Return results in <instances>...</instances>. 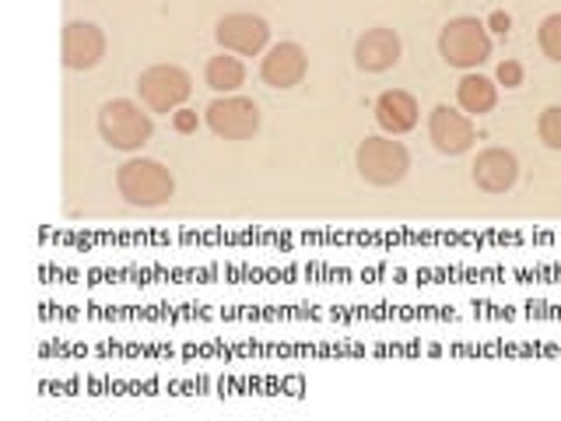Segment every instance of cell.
I'll return each instance as SVG.
<instances>
[{
    "label": "cell",
    "instance_id": "6",
    "mask_svg": "<svg viewBox=\"0 0 561 421\" xmlns=\"http://www.w3.org/2000/svg\"><path fill=\"white\" fill-rule=\"evenodd\" d=\"M207 127L225 140H245L260 130V105L245 95H225L207 105Z\"/></svg>",
    "mask_w": 561,
    "mask_h": 421
},
{
    "label": "cell",
    "instance_id": "18",
    "mask_svg": "<svg viewBox=\"0 0 561 421\" xmlns=\"http://www.w3.org/2000/svg\"><path fill=\"white\" fill-rule=\"evenodd\" d=\"M499 81L505 88H519L523 84V64L519 60H502L499 64Z\"/></svg>",
    "mask_w": 561,
    "mask_h": 421
},
{
    "label": "cell",
    "instance_id": "17",
    "mask_svg": "<svg viewBox=\"0 0 561 421\" xmlns=\"http://www.w3.org/2000/svg\"><path fill=\"white\" fill-rule=\"evenodd\" d=\"M537 137L543 140V148L561 151V105H548L537 120Z\"/></svg>",
    "mask_w": 561,
    "mask_h": 421
},
{
    "label": "cell",
    "instance_id": "1",
    "mask_svg": "<svg viewBox=\"0 0 561 421\" xmlns=\"http://www.w3.org/2000/svg\"><path fill=\"white\" fill-rule=\"evenodd\" d=\"M116 190L134 207H162L175 193V180L154 158H130L116 169Z\"/></svg>",
    "mask_w": 561,
    "mask_h": 421
},
{
    "label": "cell",
    "instance_id": "16",
    "mask_svg": "<svg viewBox=\"0 0 561 421\" xmlns=\"http://www.w3.org/2000/svg\"><path fill=\"white\" fill-rule=\"evenodd\" d=\"M537 43L543 49V57L561 64V11L558 14H548L540 22V32H537Z\"/></svg>",
    "mask_w": 561,
    "mask_h": 421
},
{
    "label": "cell",
    "instance_id": "5",
    "mask_svg": "<svg viewBox=\"0 0 561 421\" xmlns=\"http://www.w3.org/2000/svg\"><path fill=\"white\" fill-rule=\"evenodd\" d=\"M193 81L183 67L175 64H154L137 78V95L151 113H175L190 99Z\"/></svg>",
    "mask_w": 561,
    "mask_h": 421
},
{
    "label": "cell",
    "instance_id": "8",
    "mask_svg": "<svg viewBox=\"0 0 561 421\" xmlns=\"http://www.w3.org/2000/svg\"><path fill=\"white\" fill-rule=\"evenodd\" d=\"M428 137L443 155H463L473 148L478 130H473V120L467 113H456L453 105L438 102L428 116Z\"/></svg>",
    "mask_w": 561,
    "mask_h": 421
},
{
    "label": "cell",
    "instance_id": "3",
    "mask_svg": "<svg viewBox=\"0 0 561 421\" xmlns=\"http://www.w3.org/2000/svg\"><path fill=\"white\" fill-rule=\"evenodd\" d=\"M438 53L449 67L473 70L491 57V35L488 25H481L478 18H453L438 32Z\"/></svg>",
    "mask_w": 561,
    "mask_h": 421
},
{
    "label": "cell",
    "instance_id": "19",
    "mask_svg": "<svg viewBox=\"0 0 561 421\" xmlns=\"http://www.w3.org/2000/svg\"><path fill=\"white\" fill-rule=\"evenodd\" d=\"M172 127L180 130V134H193V130H197V113L175 110V113H172Z\"/></svg>",
    "mask_w": 561,
    "mask_h": 421
},
{
    "label": "cell",
    "instance_id": "9",
    "mask_svg": "<svg viewBox=\"0 0 561 421\" xmlns=\"http://www.w3.org/2000/svg\"><path fill=\"white\" fill-rule=\"evenodd\" d=\"M400 53H403V43L393 29H368L355 43V64L368 70V75H382V70L400 64Z\"/></svg>",
    "mask_w": 561,
    "mask_h": 421
},
{
    "label": "cell",
    "instance_id": "15",
    "mask_svg": "<svg viewBox=\"0 0 561 421\" xmlns=\"http://www.w3.org/2000/svg\"><path fill=\"white\" fill-rule=\"evenodd\" d=\"M204 78H207L210 88H215V92L232 95V92H239L242 81H245V67H242L239 57H228V53H221V57H210L207 60Z\"/></svg>",
    "mask_w": 561,
    "mask_h": 421
},
{
    "label": "cell",
    "instance_id": "14",
    "mask_svg": "<svg viewBox=\"0 0 561 421\" xmlns=\"http://www.w3.org/2000/svg\"><path fill=\"white\" fill-rule=\"evenodd\" d=\"M456 102H460V110L467 116H484L495 110V102H499V84L484 78V75H463L460 84H456Z\"/></svg>",
    "mask_w": 561,
    "mask_h": 421
},
{
    "label": "cell",
    "instance_id": "13",
    "mask_svg": "<svg viewBox=\"0 0 561 421\" xmlns=\"http://www.w3.org/2000/svg\"><path fill=\"white\" fill-rule=\"evenodd\" d=\"M376 123L386 130V134H408L417 127V102L411 92H400V88H393V92H382L379 102H376Z\"/></svg>",
    "mask_w": 561,
    "mask_h": 421
},
{
    "label": "cell",
    "instance_id": "10",
    "mask_svg": "<svg viewBox=\"0 0 561 421\" xmlns=\"http://www.w3.org/2000/svg\"><path fill=\"white\" fill-rule=\"evenodd\" d=\"M309 70V57L298 43H277L267 49V57L260 64V78L271 88H295L306 78Z\"/></svg>",
    "mask_w": 561,
    "mask_h": 421
},
{
    "label": "cell",
    "instance_id": "11",
    "mask_svg": "<svg viewBox=\"0 0 561 421\" xmlns=\"http://www.w3.org/2000/svg\"><path fill=\"white\" fill-rule=\"evenodd\" d=\"M519 180V162L505 148H484L473 158V183L484 193H508Z\"/></svg>",
    "mask_w": 561,
    "mask_h": 421
},
{
    "label": "cell",
    "instance_id": "4",
    "mask_svg": "<svg viewBox=\"0 0 561 421\" xmlns=\"http://www.w3.org/2000/svg\"><path fill=\"white\" fill-rule=\"evenodd\" d=\"M355 166L362 172L365 183L373 186H397L411 169V155L408 148L393 137H365L358 145Z\"/></svg>",
    "mask_w": 561,
    "mask_h": 421
},
{
    "label": "cell",
    "instance_id": "2",
    "mask_svg": "<svg viewBox=\"0 0 561 421\" xmlns=\"http://www.w3.org/2000/svg\"><path fill=\"white\" fill-rule=\"evenodd\" d=\"M151 130V113H145L130 99H113L99 110V134L116 151H137L140 145H148Z\"/></svg>",
    "mask_w": 561,
    "mask_h": 421
},
{
    "label": "cell",
    "instance_id": "12",
    "mask_svg": "<svg viewBox=\"0 0 561 421\" xmlns=\"http://www.w3.org/2000/svg\"><path fill=\"white\" fill-rule=\"evenodd\" d=\"M105 57V35L92 22H70L64 29V64L70 70H92Z\"/></svg>",
    "mask_w": 561,
    "mask_h": 421
},
{
    "label": "cell",
    "instance_id": "7",
    "mask_svg": "<svg viewBox=\"0 0 561 421\" xmlns=\"http://www.w3.org/2000/svg\"><path fill=\"white\" fill-rule=\"evenodd\" d=\"M215 39L228 49V53H239V57H256V53L267 49L271 43V29L263 22L260 14H225L218 29H215Z\"/></svg>",
    "mask_w": 561,
    "mask_h": 421
},
{
    "label": "cell",
    "instance_id": "20",
    "mask_svg": "<svg viewBox=\"0 0 561 421\" xmlns=\"http://www.w3.org/2000/svg\"><path fill=\"white\" fill-rule=\"evenodd\" d=\"M488 29H491V32H499V35H505L508 29H513V18H508L505 11H491V18H488Z\"/></svg>",
    "mask_w": 561,
    "mask_h": 421
}]
</instances>
